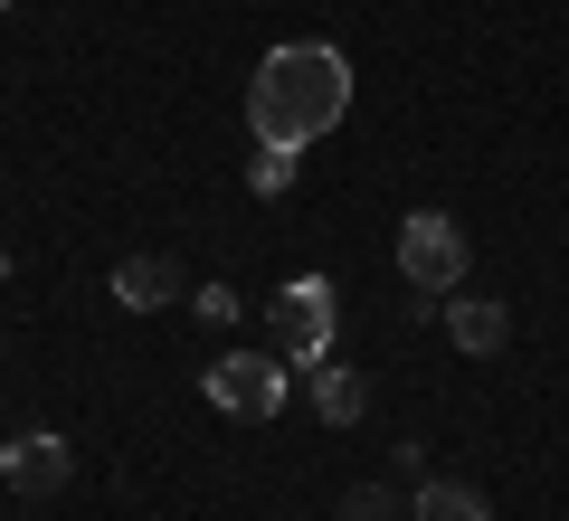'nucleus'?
I'll use <instances>...</instances> for the list:
<instances>
[{"label": "nucleus", "instance_id": "f257e3e1", "mask_svg": "<svg viewBox=\"0 0 569 521\" xmlns=\"http://www.w3.org/2000/svg\"><path fill=\"white\" fill-rule=\"evenodd\" d=\"M351 114V58L323 39H284L266 48V67L247 77V133L257 142H323L332 123Z\"/></svg>", "mask_w": 569, "mask_h": 521}, {"label": "nucleus", "instance_id": "20e7f679", "mask_svg": "<svg viewBox=\"0 0 569 521\" xmlns=\"http://www.w3.org/2000/svg\"><path fill=\"white\" fill-rule=\"evenodd\" d=\"M209 408H219V418H276L284 408V361H266V351H228V361H209Z\"/></svg>", "mask_w": 569, "mask_h": 521}, {"label": "nucleus", "instance_id": "4468645a", "mask_svg": "<svg viewBox=\"0 0 569 521\" xmlns=\"http://www.w3.org/2000/svg\"><path fill=\"white\" fill-rule=\"evenodd\" d=\"M0 275H10V257H0Z\"/></svg>", "mask_w": 569, "mask_h": 521}, {"label": "nucleus", "instance_id": "423d86ee", "mask_svg": "<svg viewBox=\"0 0 569 521\" xmlns=\"http://www.w3.org/2000/svg\"><path fill=\"white\" fill-rule=\"evenodd\" d=\"M447 332H456V351H475V361H485V351H503L512 313H503L493 294H456V303H447Z\"/></svg>", "mask_w": 569, "mask_h": 521}, {"label": "nucleus", "instance_id": "9b49d317", "mask_svg": "<svg viewBox=\"0 0 569 521\" xmlns=\"http://www.w3.org/2000/svg\"><path fill=\"white\" fill-rule=\"evenodd\" d=\"M190 313H200V322H219V332H228V322H238L247 303H238V284H200V294H190Z\"/></svg>", "mask_w": 569, "mask_h": 521}, {"label": "nucleus", "instance_id": "7ed1b4c3", "mask_svg": "<svg viewBox=\"0 0 569 521\" xmlns=\"http://www.w3.org/2000/svg\"><path fill=\"white\" fill-rule=\"evenodd\" d=\"M399 275L418 284V294H456V284H466V228H456L447 209H408L399 219Z\"/></svg>", "mask_w": 569, "mask_h": 521}, {"label": "nucleus", "instance_id": "6e6552de", "mask_svg": "<svg viewBox=\"0 0 569 521\" xmlns=\"http://www.w3.org/2000/svg\"><path fill=\"white\" fill-rule=\"evenodd\" d=\"M114 303L123 313H162L171 303V257H123L114 265Z\"/></svg>", "mask_w": 569, "mask_h": 521}, {"label": "nucleus", "instance_id": "f8f14e48", "mask_svg": "<svg viewBox=\"0 0 569 521\" xmlns=\"http://www.w3.org/2000/svg\"><path fill=\"white\" fill-rule=\"evenodd\" d=\"M399 512V483H361V493L342 502V521H389Z\"/></svg>", "mask_w": 569, "mask_h": 521}, {"label": "nucleus", "instance_id": "9d476101", "mask_svg": "<svg viewBox=\"0 0 569 521\" xmlns=\"http://www.w3.org/2000/svg\"><path fill=\"white\" fill-rule=\"evenodd\" d=\"M247 190H257V200H284V190H295V142H257V161H247Z\"/></svg>", "mask_w": 569, "mask_h": 521}, {"label": "nucleus", "instance_id": "39448f33", "mask_svg": "<svg viewBox=\"0 0 569 521\" xmlns=\"http://www.w3.org/2000/svg\"><path fill=\"white\" fill-rule=\"evenodd\" d=\"M77 474V455H67V437H10L0 445V483H10V493H58V483Z\"/></svg>", "mask_w": 569, "mask_h": 521}, {"label": "nucleus", "instance_id": "f03ea898", "mask_svg": "<svg viewBox=\"0 0 569 521\" xmlns=\"http://www.w3.org/2000/svg\"><path fill=\"white\" fill-rule=\"evenodd\" d=\"M266 322H276V351L284 361H332V332H342V303H332V284L323 275H295L276 303H266Z\"/></svg>", "mask_w": 569, "mask_h": 521}, {"label": "nucleus", "instance_id": "0eeeda50", "mask_svg": "<svg viewBox=\"0 0 569 521\" xmlns=\"http://www.w3.org/2000/svg\"><path fill=\"white\" fill-rule=\"evenodd\" d=\"M313 408H323V427H361L370 418V380L342 361H313Z\"/></svg>", "mask_w": 569, "mask_h": 521}, {"label": "nucleus", "instance_id": "ddd939ff", "mask_svg": "<svg viewBox=\"0 0 569 521\" xmlns=\"http://www.w3.org/2000/svg\"><path fill=\"white\" fill-rule=\"evenodd\" d=\"M0 10H20V0H0Z\"/></svg>", "mask_w": 569, "mask_h": 521}, {"label": "nucleus", "instance_id": "1a4fd4ad", "mask_svg": "<svg viewBox=\"0 0 569 521\" xmlns=\"http://www.w3.org/2000/svg\"><path fill=\"white\" fill-rule=\"evenodd\" d=\"M408 521H493V512H485V493H475V483L427 474V483H418V502H408Z\"/></svg>", "mask_w": 569, "mask_h": 521}]
</instances>
